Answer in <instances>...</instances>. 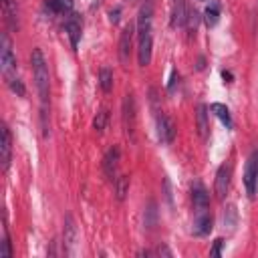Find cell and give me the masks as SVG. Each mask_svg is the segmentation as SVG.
Returning <instances> with one entry per match:
<instances>
[{"mask_svg": "<svg viewBox=\"0 0 258 258\" xmlns=\"http://www.w3.org/2000/svg\"><path fill=\"white\" fill-rule=\"evenodd\" d=\"M2 143H0V161H2V169H8L10 165V151H12V137L6 125H2Z\"/></svg>", "mask_w": 258, "mask_h": 258, "instance_id": "cell-12", "label": "cell"}, {"mask_svg": "<svg viewBox=\"0 0 258 258\" xmlns=\"http://www.w3.org/2000/svg\"><path fill=\"white\" fill-rule=\"evenodd\" d=\"M2 258H10L12 252H10V240H8V234L4 232V240H2V252H0Z\"/></svg>", "mask_w": 258, "mask_h": 258, "instance_id": "cell-26", "label": "cell"}, {"mask_svg": "<svg viewBox=\"0 0 258 258\" xmlns=\"http://www.w3.org/2000/svg\"><path fill=\"white\" fill-rule=\"evenodd\" d=\"M107 117H109L107 109H101V111L95 115V119H93V127H95L97 131H103V129H105V123H107Z\"/></svg>", "mask_w": 258, "mask_h": 258, "instance_id": "cell-24", "label": "cell"}, {"mask_svg": "<svg viewBox=\"0 0 258 258\" xmlns=\"http://www.w3.org/2000/svg\"><path fill=\"white\" fill-rule=\"evenodd\" d=\"M77 244V226L73 222L71 216H67V222H64V246H67V252L73 254V246Z\"/></svg>", "mask_w": 258, "mask_h": 258, "instance_id": "cell-16", "label": "cell"}, {"mask_svg": "<svg viewBox=\"0 0 258 258\" xmlns=\"http://www.w3.org/2000/svg\"><path fill=\"white\" fill-rule=\"evenodd\" d=\"M119 14H121V8H115V10H111L109 12V20L115 24V22H119Z\"/></svg>", "mask_w": 258, "mask_h": 258, "instance_id": "cell-28", "label": "cell"}, {"mask_svg": "<svg viewBox=\"0 0 258 258\" xmlns=\"http://www.w3.org/2000/svg\"><path fill=\"white\" fill-rule=\"evenodd\" d=\"M196 119H198V133H200V137H202V139H208L210 125H208V107H206V105H198Z\"/></svg>", "mask_w": 258, "mask_h": 258, "instance_id": "cell-17", "label": "cell"}, {"mask_svg": "<svg viewBox=\"0 0 258 258\" xmlns=\"http://www.w3.org/2000/svg\"><path fill=\"white\" fill-rule=\"evenodd\" d=\"M222 246H224V240H222V238L214 240V246H212V250H210V256H214V258L222 256Z\"/></svg>", "mask_w": 258, "mask_h": 258, "instance_id": "cell-27", "label": "cell"}, {"mask_svg": "<svg viewBox=\"0 0 258 258\" xmlns=\"http://www.w3.org/2000/svg\"><path fill=\"white\" fill-rule=\"evenodd\" d=\"M129 183H131L129 175H119V177H115L113 185H115V198H117L119 202H123L125 196L129 194Z\"/></svg>", "mask_w": 258, "mask_h": 258, "instance_id": "cell-18", "label": "cell"}, {"mask_svg": "<svg viewBox=\"0 0 258 258\" xmlns=\"http://www.w3.org/2000/svg\"><path fill=\"white\" fill-rule=\"evenodd\" d=\"M2 12L10 28H18V6L16 0H2Z\"/></svg>", "mask_w": 258, "mask_h": 258, "instance_id": "cell-14", "label": "cell"}, {"mask_svg": "<svg viewBox=\"0 0 258 258\" xmlns=\"http://www.w3.org/2000/svg\"><path fill=\"white\" fill-rule=\"evenodd\" d=\"M0 64H2V73L8 79H12L14 71H16V56L12 52V44H10V38L8 34H2V48H0Z\"/></svg>", "mask_w": 258, "mask_h": 258, "instance_id": "cell-3", "label": "cell"}, {"mask_svg": "<svg viewBox=\"0 0 258 258\" xmlns=\"http://www.w3.org/2000/svg\"><path fill=\"white\" fill-rule=\"evenodd\" d=\"M46 8L54 14H64V12H71L73 8V0H48L46 2Z\"/></svg>", "mask_w": 258, "mask_h": 258, "instance_id": "cell-21", "label": "cell"}, {"mask_svg": "<svg viewBox=\"0 0 258 258\" xmlns=\"http://www.w3.org/2000/svg\"><path fill=\"white\" fill-rule=\"evenodd\" d=\"M157 254H165V256H171V252H169L165 246H159V248H157Z\"/></svg>", "mask_w": 258, "mask_h": 258, "instance_id": "cell-29", "label": "cell"}, {"mask_svg": "<svg viewBox=\"0 0 258 258\" xmlns=\"http://www.w3.org/2000/svg\"><path fill=\"white\" fill-rule=\"evenodd\" d=\"M185 0H171V24L173 26H183L185 24Z\"/></svg>", "mask_w": 258, "mask_h": 258, "instance_id": "cell-15", "label": "cell"}, {"mask_svg": "<svg viewBox=\"0 0 258 258\" xmlns=\"http://www.w3.org/2000/svg\"><path fill=\"white\" fill-rule=\"evenodd\" d=\"M230 177H232V165L230 163H222L216 171V183H214V189H216V196L222 200L230 187Z\"/></svg>", "mask_w": 258, "mask_h": 258, "instance_id": "cell-4", "label": "cell"}, {"mask_svg": "<svg viewBox=\"0 0 258 258\" xmlns=\"http://www.w3.org/2000/svg\"><path fill=\"white\" fill-rule=\"evenodd\" d=\"M123 127H125V133L129 137H133V131H135V101H133V95H125V101H123Z\"/></svg>", "mask_w": 258, "mask_h": 258, "instance_id": "cell-7", "label": "cell"}, {"mask_svg": "<svg viewBox=\"0 0 258 258\" xmlns=\"http://www.w3.org/2000/svg\"><path fill=\"white\" fill-rule=\"evenodd\" d=\"M133 32H135V26H133V24H127V26L121 30V36H119V58H121L123 64L129 62V52H131Z\"/></svg>", "mask_w": 258, "mask_h": 258, "instance_id": "cell-6", "label": "cell"}, {"mask_svg": "<svg viewBox=\"0 0 258 258\" xmlns=\"http://www.w3.org/2000/svg\"><path fill=\"white\" fill-rule=\"evenodd\" d=\"M8 87H10V89H12V93H16L18 97H22V95H24V85H22V81H20V79H16V77L8 79Z\"/></svg>", "mask_w": 258, "mask_h": 258, "instance_id": "cell-25", "label": "cell"}, {"mask_svg": "<svg viewBox=\"0 0 258 258\" xmlns=\"http://www.w3.org/2000/svg\"><path fill=\"white\" fill-rule=\"evenodd\" d=\"M30 64H32V75H34V83H36V91H38L42 109H46V101H48V67H46V60H44L40 48L32 50Z\"/></svg>", "mask_w": 258, "mask_h": 258, "instance_id": "cell-1", "label": "cell"}, {"mask_svg": "<svg viewBox=\"0 0 258 258\" xmlns=\"http://www.w3.org/2000/svg\"><path fill=\"white\" fill-rule=\"evenodd\" d=\"M99 83H101V89H103L105 93H109V91L113 89V73H111V69L103 67V69L99 71Z\"/></svg>", "mask_w": 258, "mask_h": 258, "instance_id": "cell-22", "label": "cell"}, {"mask_svg": "<svg viewBox=\"0 0 258 258\" xmlns=\"http://www.w3.org/2000/svg\"><path fill=\"white\" fill-rule=\"evenodd\" d=\"M151 46H153L151 32L141 34L139 36V48H137V60H139L141 67H147L151 62Z\"/></svg>", "mask_w": 258, "mask_h": 258, "instance_id": "cell-10", "label": "cell"}, {"mask_svg": "<svg viewBox=\"0 0 258 258\" xmlns=\"http://www.w3.org/2000/svg\"><path fill=\"white\" fill-rule=\"evenodd\" d=\"M157 137L163 145H169L175 137V127H173V121L167 117V115H157Z\"/></svg>", "mask_w": 258, "mask_h": 258, "instance_id": "cell-5", "label": "cell"}, {"mask_svg": "<svg viewBox=\"0 0 258 258\" xmlns=\"http://www.w3.org/2000/svg\"><path fill=\"white\" fill-rule=\"evenodd\" d=\"M191 200H194V208L196 210H208L210 208V196H208L206 187L200 181H196L191 185Z\"/></svg>", "mask_w": 258, "mask_h": 258, "instance_id": "cell-13", "label": "cell"}, {"mask_svg": "<svg viewBox=\"0 0 258 258\" xmlns=\"http://www.w3.org/2000/svg\"><path fill=\"white\" fill-rule=\"evenodd\" d=\"M185 22H187V30H189V34H196V30H198V22H200V14H198L196 10H187Z\"/></svg>", "mask_w": 258, "mask_h": 258, "instance_id": "cell-23", "label": "cell"}, {"mask_svg": "<svg viewBox=\"0 0 258 258\" xmlns=\"http://www.w3.org/2000/svg\"><path fill=\"white\" fill-rule=\"evenodd\" d=\"M210 111H212L228 129L232 127V117H230V111H228L226 105H222V103H212V105H210Z\"/></svg>", "mask_w": 258, "mask_h": 258, "instance_id": "cell-19", "label": "cell"}, {"mask_svg": "<svg viewBox=\"0 0 258 258\" xmlns=\"http://www.w3.org/2000/svg\"><path fill=\"white\" fill-rule=\"evenodd\" d=\"M117 165H119V147H111L105 157H103V171H105V177L107 179H113L115 181V175H117Z\"/></svg>", "mask_w": 258, "mask_h": 258, "instance_id": "cell-8", "label": "cell"}, {"mask_svg": "<svg viewBox=\"0 0 258 258\" xmlns=\"http://www.w3.org/2000/svg\"><path fill=\"white\" fill-rule=\"evenodd\" d=\"M244 185H246L248 196L254 198L256 196V189H258V149L252 151V155L246 161V167H244Z\"/></svg>", "mask_w": 258, "mask_h": 258, "instance_id": "cell-2", "label": "cell"}, {"mask_svg": "<svg viewBox=\"0 0 258 258\" xmlns=\"http://www.w3.org/2000/svg\"><path fill=\"white\" fill-rule=\"evenodd\" d=\"M204 20H206L208 28H212V26L218 24V20H220V4L218 2H210V6L204 12Z\"/></svg>", "mask_w": 258, "mask_h": 258, "instance_id": "cell-20", "label": "cell"}, {"mask_svg": "<svg viewBox=\"0 0 258 258\" xmlns=\"http://www.w3.org/2000/svg\"><path fill=\"white\" fill-rule=\"evenodd\" d=\"M212 224H214V220H212V216H210L208 210H196V218H194V234L196 236L210 234Z\"/></svg>", "mask_w": 258, "mask_h": 258, "instance_id": "cell-9", "label": "cell"}, {"mask_svg": "<svg viewBox=\"0 0 258 258\" xmlns=\"http://www.w3.org/2000/svg\"><path fill=\"white\" fill-rule=\"evenodd\" d=\"M81 18H79V14H71L69 18H67V22H64V30H67V34H69V38H71V44H73V48H77L79 46V40H81Z\"/></svg>", "mask_w": 258, "mask_h": 258, "instance_id": "cell-11", "label": "cell"}]
</instances>
